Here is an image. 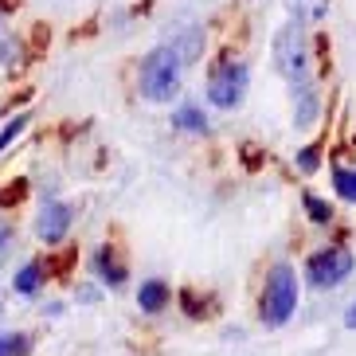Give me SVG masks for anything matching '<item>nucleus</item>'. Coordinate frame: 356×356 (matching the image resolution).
I'll list each match as a JSON object with an SVG mask.
<instances>
[{
    "instance_id": "nucleus-1",
    "label": "nucleus",
    "mask_w": 356,
    "mask_h": 356,
    "mask_svg": "<svg viewBox=\"0 0 356 356\" xmlns=\"http://www.w3.org/2000/svg\"><path fill=\"white\" fill-rule=\"evenodd\" d=\"M180 71H184V59H180V51L172 43L149 51L145 63H141V95L149 102H168L180 86Z\"/></svg>"
},
{
    "instance_id": "nucleus-2",
    "label": "nucleus",
    "mask_w": 356,
    "mask_h": 356,
    "mask_svg": "<svg viewBox=\"0 0 356 356\" xmlns=\"http://www.w3.org/2000/svg\"><path fill=\"white\" fill-rule=\"evenodd\" d=\"M293 309H298V274L290 262H274L262 286V321L278 329L293 317Z\"/></svg>"
},
{
    "instance_id": "nucleus-3",
    "label": "nucleus",
    "mask_w": 356,
    "mask_h": 356,
    "mask_svg": "<svg viewBox=\"0 0 356 356\" xmlns=\"http://www.w3.org/2000/svg\"><path fill=\"white\" fill-rule=\"evenodd\" d=\"M274 67L290 79V86L309 83V47H305L302 24H282L274 32Z\"/></svg>"
},
{
    "instance_id": "nucleus-4",
    "label": "nucleus",
    "mask_w": 356,
    "mask_h": 356,
    "mask_svg": "<svg viewBox=\"0 0 356 356\" xmlns=\"http://www.w3.org/2000/svg\"><path fill=\"white\" fill-rule=\"evenodd\" d=\"M247 95V67L239 59H220L208 74V98L220 110H235Z\"/></svg>"
},
{
    "instance_id": "nucleus-5",
    "label": "nucleus",
    "mask_w": 356,
    "mask_h": 356,
    "mask_svg": "<svg viewBox=\"0 0 356 356\" xmlns=\"http://www.w3.org/2000/svg\"><path fill=\"white\" fill-rule=\"evenodd\" d=\"M348 274H353V251H345V247H325V251L309 254V262H305V278H309L317 290L341 286Z\"/></svg>"
},
{
    "instance_id": "nucleus-6",
    "label": "nucleus",
    "mask_w": 356,
    "mask_h": 356,
    "mask_svg": "<svg viewBox=\"0 0 356 356\" xmlns=\"http://www.w3.org/2000/svg\"><path fill=\"white\" fill-rule=\"evenodd\" d=\"M71 220H74L71 204H63V200H43L40 220H35V235L43 243H63V235L71 231Z\"/></svg>"
},
{
    "instance_id": "nucleus-7",
    "label": "nucleus",
    "mask_w": 356,
    "mask_h": 356,
    "mask_svg": "<svg viewBox=\"0 0 356 356\" xmlns=\"http://www.w3.org/2000/svg\"><path fill=\"white\" fill-rule=\"evenodd\" d=\"M293 126L298 129H305V126H314L317 122V110H321V102H317V90L309 83H302V86H293Z\"/></svg>"
},
{
    "instance_id": "nucleus-8",
    "label": "nucleus",
    "mask_w": 356,
    "mask_h": 356,
    "mask_svg": "<svg viewBox=\"0 0 356 356\" xmlns=\"http://www.w3.org/2000/svg\"><path fill=\"white\" fill-rule=\"evenodd\" d=\"M137 305H141V314H161V309L168 305V282H161V278L141 282V290H137Z\"/></svg>"
},
{
    "instance_id": "nucleus-9",
    "label": "nucleus",
    "mask_w": 356,
    "mask_h": 356,
    "mask_svg": "<svg viewBox=\"0 0 356 356\" xmlns=\"http://www.w3.org/2000/svg\"><path fill=\"white\" fill-rule=\"evenodd\" d=\"M95 270H98V278H106L110 286H122V282H126V266L118 262L114 247H98V254H95Z\"/></svg>"
},
{
    "instance_id": "nucleus-10",
    "label": "nucleus",
    "mask_w": 356,
    "mask_h": 356,
    "mask_svg": "<svg viewBox=\"0 0 356 356\" xmlns=\"http://www.w3.org/2000/svg\"><path fill=\"white\" fill-rule=\"evenodd\" d=\"M172 126L188 129V134H204V129H208V118H204V110H200L196 102H184L177 114H172Z\"/></svg>"
},
{
    "instance_id": "nucleus-11",
    "label": "nucleus",
    "mask_w": 356,
    "mask_h": 356,
    "mask_svg": "<svg viewBox=\"0 0 356 356\" xmlns=\"http://www.w3.org/2000/svg\"><path fill=\"white\" fill-rule=\"evenodd\" d=\"M293 24H317L329 12V0H290Z\"/></svg>"
},
{
    "instance_id": "nucleus-12",
    "label": "nucleus",
    "mask_w": 356,
    "mask_h": 356,
    "mask_svg": "<svg viewBox=\"0 0 356 356\" xmlns=\"http://www.w3.org/2000/svg\"><path fill=\"white\" fill-rule=\"evenodd\" d=\"M333 188H337V196H341V200L356 204V172H353V168H341V165L333 168Z\"/></svg>"
},
{
    "instance_id": "nucleus-13",
    "label": "nucleus",
    "mask_w": 356,
    "mask_h": 356,
    "mask_svg": "<svg viewBox=\"0 0 356 356\" xmlns=\"http://www.w3.org/2000/svg\"><path fill=\"white\" fill-rule=\"evenodd\" d=\"M40 278H43V262H28V266L16 274V290H20V293H35V290H40Z\"/></svg>"
},
{
    "instance_id": "nucleus-14",
    "label": "nucleus",
    "mask_w": 356,
    "mask_h": 356,
    "mask_svg": "<svg viewBox=\"0 0 356 356\" xmlns=\"http://www.w3.org/2000/svg\"><path fill=\"white\" fill-rule=\"evenodd\" d=\"M24 129H28V114H16V118L8 122V126L0 129V153H4V149H8L12 141H16V137L24 134Z\"/></svg>"
},
{
    "instance_id": "nucleus-15",
    "label": "nucleus",
    "mask_w": 356,
    "mask_h": 356,
    "mask_svg": "<svg viewBox=\"0 0 356 356\" xmlns=\"http://www.w3.org/2000/svg\"><path fill=\"white\" fill-rule=\"evenodd\" d=\"M305 211H309V220L314 223H329L333 220V208H329V204H325V200H317V196H309V192H305Z\"/></svg>"
},
{
    "instance_id": "nucleus-16",
    "label": "nucleus",
    "mask_w": 356,
    "mask_h": 356,
    "mask_svg": "<svg viewBox=\"0 0 356 356\" xmlns=\"http://www.w3.org/2000/svg\"><path fill=\"white\" fill-rule=\"evenodd\" d=\"M298 168H302V172H317V168H321V145H305L302 153H298Z\"/></svg>"
},
{
    "instance_id": "nucleus-17",
    "label": "nucleus",
    "mask_w": 356,
    "mask_h": 356,
    "mask_svg": "<svg viewBox=\"0 0 356 356\" xmlns=\"http://www.w3.org/2000/svg\"><path fill=\"white\" fill-rule=\"evenodd\" d=\"M4 353H8V356H28V353H32V345H28V337H24V333H8V337H4Z\"/></svg>"
},
{
    "instance_id": "nucleus-18",
    "label": "nucleus",
    "mask_w": 356,
    "mask_h": 356,
    "mask_svg": "<svg viewBox=\"0 0 356 356\" xmlns=\"http://www.w3.org/2000/svg\"><path fill=\"white\" fill-rule=\"evenodd\" d=\"M12 239H16V231H12V220L0 211V262H4V254L12 251Z\"/></svg>"
},
{
    "instance_id": "nucleus-19",
    "label": "nucleus",
    "mask_w": 356,
    "mask_h": 356,
    "mask_svg": "<svg viewBox=\"0 0 356 356\" xmlns=\"http://www.w3.org/2000/svg\"><path fill=\"white\" fill-rule=\"evenodd\" d=\"M4 188H8V192H0V204H16V200L24 196V188H28V184H24V180H16V184H4Z\"/></svg>"
},
{
    "instance_id": "nucleus-20",
    "label": "nucleus",
    "mask_w": 356,
    "mask_h": 356,
    "mask_svg": "<svg viewBox=\"0 0 356 356\" xmlns=\"http://www.w3.org/2000/svg\"><path fill=\"white\" fill-rule=\"evenodd\" d=\"M345 325H348V329H356V302L348 305V314H345Z\"/></svg>"
},
{
    "instance_id": "nucleus-21",
    "label": "nucleus",
    "mask_w": 356,
    "mask_h": 356,
    "mask_svg": "<svg viewBox=\"0 0 356 356\" xmlns=\"http://www.w3.org/2000/svg\"><path fill=\"white\" fill-rule=\"evenodd\" d=\"M0 356H8V353H4V337H0Z\"/></svg>"
}]
</instances>
